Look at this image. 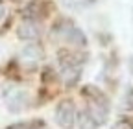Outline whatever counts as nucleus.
<instances>
[{
  "mask_svg": "<svg viewBox=\"0 0 133 129\" xmlns=\"http://www.w3.org/2000/svg\"><path fill=\"white\" fill-rule=\"evenodd\" d=\"M11 19H9V15H8V9H6V4L4 2H0V33L9 26Z\"/></svg>",
  "mask_w": 133,
  "mask_h": 129,
  "instance_id": "6e6552de",
  "label": "nucleus"
},
{
  "mask_svg": "<svg viewBox=\"0 0 133 129\" xmlns=\"http://www.w3.org/2000/svg\"><path fill=\"white\" fill-rule=\"evenodd\" d=\"M21 57H22L24 63H30V67H35V64L41 61V57H43V52H41V48L37 44H28L22 50Z\"/></svg>",
  "mask_w": 133,
  "mask_h": 129,
  "instance_id": "423d86ee",
  "label": "nucleus"
},
{
  "mask_svg": "<svg viewBox=\"0 0 133 129\" xmlns=\"http://www.w3.org/2000/svg\"><path fill=\"white\" fill-rule=\"evenodd\" d=\"M59 59V67H61V74H63V81L66 87H74L79 77H81V67H83V59L81 55L69 52V50H61L57 54Z\"/></svg>",
  "mask_w": 133,
  "mask_h": 129,
  "instance_id": "f03ea898",
  "label": "nucleus"
},
{
  "mask_svg": "<svg viewBox=\"0 0 133 129\" xmlns=\"http://www.w3.org/2000/svg\"><path fill=\"white\" fill-rule=\"evenodd\" d=\"M52 37L63 39L65 42H70L76 46H85L87 44V37L83 35V31L79 28H76L72 24V20L69 19H59L54 26H52Z\"/></svg>",
  "mask_w": 133,
  "mask_h": 129,
  "instance_id": "7ed1b4c3",
  "label": "nucleus"
},
{
  "mask_svg": "<svg viewBox=\"0 0 133 129\" xmlns=\"http://www.w3.org/2000/svg\"><path fill=\"white\" fill-rule=\"evenodd\" d=\"M111 129H133V124H131L129 120L122 118V120H118V122H115V125H113Z\"/></svg>",
  "mask_w": 133,
  "mask_h": 129,
  "instance_id": "1a4fd4ad",
  "label": "nucleus"
},
{
  "mask_svg": "<svg viewBox=\"0 0 133 129\" xmlns=\"http://www.w3.org/2000/svg\"><path fill=\"white\" fill-rule=\"evenodd\" d=\"M120 109H122V112H133V89H129V90L124 94Z\"/></svg>",
  "mask_w": 133,
  "mask_h": 129,
  "instance_id": "0eeeda50",
  "label": "nucleus"
},
{
  "mask_svg": "<svg viewBox=\"0 0 133 129\" xmlns=\"http://www.w3.org/2000/svg\"><path fill=\"white\" fill-rule=\"evenodd\" d=\"M81 96L85 98L89 103L87 107L79 112L78 116V127L79 129H98L102 127L107 120V112H109V100L107 96L92 87V85H85L81 89Z\"/></svg>",
  "mask_w": 133,
  "mask_h": 129,
  "instance_id": "f257e3e1",
  "label": "nucleus"
},
{
  "mask_svg": "<svg viewBox=\"0 0 133 129\" xmlns=\"http://www.w3.org/2000/svg\"><path fill=\"white\" fill-rule=\"evenodd\" d=\"M56 122L61 129H72L78 122V114H76V105L70 100H63L61 103H57L56 107Z\"/></svg>",
  "mask_w": 133,
  "mask_h": 129,
  "instance_id": "20e7f679",
  "label": "nucleus"
},
{
  "mask_svg": "<svg viewBox=\"0 0 133 129\" xmlns=\"http://www.w3.org/2000/svg\"><path fill=\"white\" fill-rule=\"evenodd\" d=\"M17 35L24 41H35L41 37V24L33 19H26L17 30Z\"/></svg>",
  "mask_w": 133,
  "mask_h": 129,
  "instance_id": "39448f33",
  "label": "nucleus"
}]
</instances>
